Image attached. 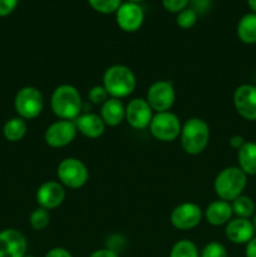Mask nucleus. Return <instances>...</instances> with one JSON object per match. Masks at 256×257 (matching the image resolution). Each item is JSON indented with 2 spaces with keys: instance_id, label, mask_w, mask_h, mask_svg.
Returning a JSON list of instances; mask_svg holds the SVG:
<instances>
[{
  "instance_id": "nucleus-1",
  "label": "nucleus",
  "mask_w": 256,
  "mask_h": 257,
  "mask_svg": "<svg viewBox=\"0 0 256 257\" xmlns=\"http://www.w3.org/2000/svg\"><path fill=\"white\" fill-rule=\"evenodd\" d=\"M82 98L75 87L70 84L59 85L50 97V107L53 113L60 119H77L82 110Z\"/></svg>"
},
{
  "instance_id": "nucleus-2",
  "label": "nucleus",
  "mask_w": 256,
  "mask_h": 257,
  "mask_svg": "<svg viewBox=\"0 0 256 257\" xmlns=\"http://www.w3.org/2000/svg\"><path fill=\"white\" fill-rule=\"evenodd\" d=\"M136 84L137 80L135 73L125 65H112L103 74V87L110 98L120 99L128 97L136 89Z\"/></svg>"
},
{
  "instance_id": "nucleus-3",
  "label": "nucleus",
  "mask_w": 256,
  "mask_h": 257,
  "mask_svg": "<svg viewBox=\"0 0 256 257\" xmlns=\"http://www.w3.org/2000/svg\"><path fill=\"white\" fill-rule=\"evenodd\" d=\"M247 185V176L238 167H226L216 176L213 190L218 198L232 202L235 198L242 195Z\"/></svg>"
},
{
  "instance_id": "nucleus-4",
  "label": "nucleus",
  "mask_w": 256,
  "mask_h": 257,
  "mask_svg": "<svg viewBox=\"0 0 256 257\" xmlns=\"http://www.w3.org/2000/svg\"><path fill=\"white\" fill-rule=\"evenodd\" d=\"M180 140L182 150L187 155H200L206 150L210 141V127L201 118H191L182 125Z\"/></svg>"
},
{
  "instance_id": "nucleus-5",
  "label": "nucleus",
  "mask_w": 256,
  "mask_h": 257,
  "mask_svg": "<svg viewBox=\"0 0 256 257\" xmlns=\"http://www.w3.org/2000/svg\"><path fill=\"white\" fill-rule=\"evenodd\" d=\"M14 108L18 117L23 119H34L44 108V98L42 92L32 85L22 88L14 98Z\"/></svg>"
},
{
  "instance_id": "nucleus-6",
  "label": "nucleus",
  "mask_w": 256,
  "mask_h": 257,
  "mask_svg": "<svg viewBox=\"0 0 256 257\" xmlns=\"http://www.w3.org/2000/svg\"><path fill=\"white\" fill-rule=\"evenodd\" d=\"M58 178L64 187L78 190L88 182L89 172L84 163L78 158H65L59 163L57 170Z\"/></svg>"
},
{
  "instance_id": "nucleus-7",
  "label": "nucleus",
  "mask_w": 256,
  "mask_h": 257,
  "mask_svg": "<svg viewBox=\"0 0 256 257\" xmlns=\"http://www.w3.org/2000/svg\"><path fill=\"white\" fill-rule=\"evenodd\" d=\"M181 130H182V125H181L180 118L170 110L155 114L150 123L151 135L161 142L176 141L180 137Z\"/></svg>"
},
{
  "instance_id": "nucleus-8",
  "label": "nucleus",
  "mask_w": 256,
  "mask_h": 257,
  "mask_svg": "<svg viewBox=\"0 0 256 257\" xmlns=\"http://www.w3.org/2000/svg\"><path fill=\"white\" fill-rule=\"evenodd\" d=\"M203 217L202 210L197 203L183 202L176 206L170 216L172 226L177 230L188 231L197 227Z\"/></svg>"
},
{
  "instance_id": "nucleus-9",
  "label": "nucleus",
  "mask_w": 256,
  "mask_h": 257,
  "mask_svg": "<svg viewBox=\"0 0 256 257\" xmlns=\"http://www.w3.org/2000/svg\"><path fill=\"white\" fill-rule=\"evenodd\" d=\"M176 99V92L172 83L158 80L150 87L147 92V102L157 113L167 112L172 108Z\"/></svg>"
},
{
  "instance_id": "nucleus-10",
  "label": "nucleus",
  "mask_w": 256,
  "mask_h": 257,
  "mask_svg": "<svg viewBox=\"0 0 256 257\" xmlns=\"http://www.w3.org/2000/svg\"><path fill=\"white\" fill-rule=\"evenodd\" d=\"M77 125L72 120L60 119L52 123L44 133V141L53 148H62L70 145L77 136Z\"/></svg>"
},
{
  "instance_id": "nucleus-11",
  "label": "nucleus",
  "mask_w": 256,
  "mask_h": 257,
  "mask_svg": "<svg viewBox=\"0 0 256 257\" xmlns=\"http://www.w3.org/2000/svg\"><path fill=\"white\" fill-rule=\"evenodd\" d=\"M28 242L25 236L15 228L0 231V257H24Z\"/></svg>"
},
{
  "instance_id": "nucleus-12",
  "label": "nucleus",
  "mask_w": 256,
  "mask_h": 257,
  "mask_svg": "<svg viewBox=\"0 0 256 257\" xmlns=\"http://www.w3.org/2000/svg\"><path fill=\"white\" fill-rule=\"evenodd\" d=\"M153 109L148 104L147 99L135 98L130 100L125 107V120L135 130H146L150 127L153 118Z\"/></svg>"
},
{
  "instance_id": "nucleus-13",
  "label": "nucleus",
  "mask_w": 256,
  "mask_h": 257,
  "mask_svg": "<svg viewBox=\"0 0 256 257\" xmlns=\"http://www.w3.org/2000/svg\"><path fill=\"white\" fill-rule=\"evenodd\" d=\"M233 105L238 115L246 120H256V87L242 84L233 93Z\"/></svg>"
},
{
  "instance_id": "nucleus-14",
  "label": "nucleus",
  "mask_w": 256,
  "mask_h": 257,
  "mask_svg": "<svg viewBox=\"0 0 256 257\" xmlns=\"http://www.w3.org/2000/svg\"><path fill=\"white\" fill-rule=\"evenodd\" d=\"M118 27L128 33L136 32L140 29L145 20V13L138 3H122L115 12Z\"/></svg>"
},
{
  "instance_id": "nucleus-15",
  "label": "nucleus",
  "mask_w": 256,
  "mask_h": 257,
  "mask_svg": "<svg viewBox=\"0 0 256 257\" xmlns=\"http://www.w3.org/2000/svg\"><path fill=\"white\" fill-rule=\"evenodd\" d=\"M37 202L39 207L45 210H54L59 207L65 198L64 186L55 181H48L40 185L37 191Z\"/></svg>"
},
{
  "instance_id": "nucleus-16",
  "label": "nucleus",
  "mask_w": 256,
  "mask_h": 257,
  "mask_svg": "<svg viewBox=\"0 0 256 257\" xmlns=\"http://www.w3.org/2000/svg\"><path fill=\"white\" fill-rule=\"evenodd\" d=\"M225 235L232 243L242 245V243H247L253 237L255 227L248 218H231L226 223Z\"/></svg>"
},
{
  "instance_id": "nucleus-17",
  "label": "nucleus",
  "mask_w": 256,
  "mask_h": 257,
  "mask_svg": "<svg viewBox=\"0 0 256 257\" xmlns=\"http://www.w3.org/2000/svg\"><path fill=\"white\" fill-rule=\"evenodd\" d=\"M74 123L77 125V130L84 137L92 138V140L99 138L105 131V123L103 122L100 115L94 114V113L80 114Z\"/></svg>"
},
{
  "instance_id": "nucleus-18",
  "label": "nucleus",
  "mask_w": 256,
  "mask_h": 257,
  "mask_svg": "<svg viewBox=\"0 0 256 257\" xmlns=\"http://www.w3.org/2000/svg\"><path fill=\"white\" fill-rule=\"evenodd\" d=\"M232 207L227 201L217 200L211 202L205 211V217L207 222L212 226L226 225L232 218Z\"/></svg>"
},
{
  "instance_id": "nucleus-19",
  "label": "nucleus",
  "mask_w": 256,
  "mask_h": 257,
  "mask_svg": "<svg viewBox=\"0 0 256 257\" xmlns=\"http://www.w3.org/2000/svg\"><path fill=\"white\" fill-rule=\"evenodd\" d=\"M100 118L105 125L115 127L125 119V107L122 100L117 98H108L100 108Z\"/></svg>"
},
{
  "instance_id": "nucleus-20",
  "label": "nucleus",
  "mask_w": 256,
  "mask_h": 257,
  "mask_svg": "<svg viewBox=\"0 0 256 257\" xmlns=\"http://www.w3.org/2000/svg\"><path fill=\"white\" fill-rule=\"evenodd\" d=\"M238 168L246 173V176L256 175V143L245 142V145L237 151Z\"/></svg>"
},
{
  "instance_id": "nucleus-21",
  "label": "nucleus",
  "mask_w": 256,
  "mask_h": 257,
  "mask_svg": "<svg viewBox=\"0 0 256 257\" xmlns=\"http://www.w3.org/2000/svg\"><path fill=\"white\" fill-rule=\"evenodd\" d=\"M237 37L245 44L256 43V13L245 14L237 24Z\"/></svg>"
},
{
  "instance_id": "nucleus-22",
  "label": "nucleus",
  "mask_w": 256,
  "mask_h": 257,
  "mask_svg": "<svg viewBox=\"0 0 256 257\" xmlns=\"http://www.w3.org/2000/svg\"><path fill=\"white\" fill-rule=\"evenodd\" d=\"M27 122L20 117L10 118L3 127V135L9 142H19L27 135Z\"/></svg>"
},
{
  "instance_id": "nucleus-23",
  "label": "nucleus",
  "mask_w": 256,
  "mask_h": 257,
  "mask_svg": "<svg viewBox=\"0 0 256 257\" xmlns=\"http://www.w3.org/2000/svg\"><path fill=\"white\" fill-rule=\"evenodd\" d=\"M231 207H232V212L233 215H236V217L250 218L256 212L253 201L245 195H241L235 198L231 203Z\"/></svg>"
},
{
  "instance_id": "nucleus-24",
  "label": "nucleus",
  "mask_w": 256,
  "mask_h": 257,
  "mask_svg": "<svg viewBox=\"0 0 256 257\" xmlns=\"http://www.w3.org/2000/svg\"><path fill=\"white\" fill-rule=\"evenodd\" d=\"M170 257H200L198 248L192 241L181 240L172 246Z\"/></svg>"
},
{
  "instance_id": "nucleus-25",
  "label": "nucleus",
  "mask_w": 256,
  "mask_h": 257,
  "mask_svg": "<svg viewBox=\"0 0 256 257\" xmlns=\"http://www.w3.org/2000/svg\"><path fill=\"white\" fill-rule=\"evenodd\" d=\"M30 226L34 228L35 231H42L45 227H48L50 222V213L49 211L45 210V208L38 207L30 213L29 217Z\"/></svg>"
},
{
  "instance_id": "nucleus-26",
  "label": "nucleus",
  "mask_w": 256,
  "mask_h": 257,
  "mask_svg": "<svg viewBox=\"0 0 256 257\" xmlns=\"http://www.w3.org/2000/svg\"><path fill=\"white\" fill-rule=\"evenodd\" d=\"M197 22V13L192 9V8H185L177 13V18H176V23L182 29H190Z\"/></svg>"
},
{
  "instance_id": "nucleus-27",
  "label": "nucleus",
  "mask_w": 256,
  "mask_h": 257,
  "mask_svg": "<svg viewBox=\"0 0 256 257\" xmlns=\"http://www.w3.org/2000/svg\"><path fill=\"white\" fill-rule=\"evenodd\" d=\"M88 3L97 12L109 14V13L117 12L118 8L122 4V0H88Z\"/></svg>"
},
{
  "instance_id": "nucleus-28",
  "label": "nucleus",
  "mask_w": 256,
  "mask_h": 257,
  "mask_svg": "<svg viewBox=\"0 0 256 257\" xmlns=\"http://www.w3.org/2000/svg\"><path fill=\"white\" fill-rule=\"evenodd\" d=\"M200 257H227V251L222 243L213 241L203 247Z\"/></svg>"
},
{
  "instance_id": "nucleus-29",
  "label": "nucleus",
  "mask_w": 256,
  "mask_h": 257,
  "mask_svg": "<svg viewBox=\"0 0 256 257\" xmlns=\"http://www.w3.org/2000/svg\"><path fill=\"white\" fill-rule=\"evenodd\" d=\"M88 98L93 104H103L108 99V93L103 85H94L88 93Z\"/></svg>"
},
{
  "instance_id": "nucleus-30",
  "label": "nucleus",
  "mask_w": 256,
  "mask_h": 257,
  "mask_svg": "<svg viewBox=\"0 0 256 257\" xmlns=\"http://www.w3.org/2000/svg\"><path fill=\"white\" fill-rule=\"evenodd\" d=\"M188 3L190 0H162L163 7L171 13H180L187 7Z\"/></svg>"
},
{
  "instance_id": "nucleus-31",
  "label": "nucleus",
  "mask_w": 256,
  "mask_h": 257,
  "mask_svg": "<svg viewBox=\"0 0 256 257\" xmlns=\"http://www.w3.org/2000/svg\"><path fill=\"white\" fill-rule=\"evenodd\" d=\"M18 0H0V17H8L15 10Z\"/></svg>"
},
{
  "instance_id": "nucleus-32",
  "label": "nucleus",
  "mask_w": 256,
  "mask_h": 257,
  "mask_svg": "<svg viewBox=\"0 0 256 257\" xmlns=\"http://www.w3.org/2000/svg\"><path fill=\"white\" fill-rule=\"evenodd\" d=\"M44 257H73L72 253L63 247H54L47 252Z\"/></svg>"
},
{
  "instance_id": "nucleus-33",
  "label": "nucleus",
  "mask_w": 256,
  "mask_h": 257,
  "mask_svg": "<svg viewBox=\"0 0 256 257\" xmlns=\"http://www.w3.org/2000/svg\"><path fill=\"white\" fill-rule=\"evenodd\" d=\"M190 2L196 13H203L210 7V0H190Z\"/></svg>"
},
{
  "instance_id": "nucleus-34",
  "label": "nucleus",
  "mask_w": 256,
  "mask_h": 257,
  "mask_svg": "<svg viewBox=\"0 0 256 257\" xmlns=\"http://www.w3.org/2000/svg\"><path fill=\"white\" fill-rule=\"evenodd\" d=\"M89 257H118V253L110 248H100L90 253Z\"/></svg>"
},
{
  "instance_id": "nucleus-35",
  "label": "nucleus",
  "mask_w": 256,
  "mask_h": 257,
  "mask_svg": "<svg viewBox=\"0 0 256 257\" xmlns=\"http://www.w3.org/2000/svg\"><path fill=\"white\" fill-rule=\"evenodd\" d=\"M245 256L246 257H256V236H253L247 243H246L245 248Z\"/></svg>"
},
{
  "instance_id": "nucleus-36",
  "label": "nucleus",
  "mask_w": 256,
  "mask_h": 257,
  "mask_svg": "<svg viewBox=\"0 0 256 257\" xmlns=\"http://www.w3.org/2000/svg\"><path fill=\"white\" fill-rule=\"evenodd\" d=\"M243 145H245V138H243L242 136L236 135V136H232V137H231L230 146L233 148V150L238 151Z\"/></svg>"
},
{
  "instance_id": "nucleus-37",
  "label": "nucleus",
  "mask_w": 256,
  "mask_h": 257,
  "mask_svg": "<svg viewBox=\"0 0 256 257\" xmlns=\"http://www.w3.org/2000/svg\"><path fill=\"white\" fill-rule=\"evenodd\" d=\"M247 4L250 9L252 10V13H256V0H247Z\"/></svg>"
},
{
  "instance_id": "nucleus-38",
  "label": "nucleus",
  "mask_w": 256,
  "mask_h": 257,
  "mask_svg": "<svg viewBox=\"0 0 256 257\" xmlns=\"http://www.w3.org/2000/svg\"><path fill=\"white\" fill-rule=\"evenodd\" d=\"M252 223H253V227H255V232H256V212H255V215H253V221H252Z\"/></svg>"
},
{
  "instance_id": "nucleus-39",
  "label": "nucleus",
  "mask_w": 256,
  "mask_h": 257,
  "mask_svg": "<svg viewBox=\"0 0 256 257\" xmlns=\"http://www.w3.org/2000/svg\"><path fill=\"white\" fill-rule=\"evenodd\" d=\"M128 2H132V3H140V2H142V0H128Z\"/></svg>"
},
{
  "instance_id": "nucleus-40",
  "label": "nucleus",
  "mask_w": 256,
  "mask_h": 257,
  "mask_svg": "<svg viewBox=\"0 0 256 257\" xmlns=\"http://www.w3.org/2000/svg\"><path fill=\"white\" fill-rule=\"evenodd\" d=\"M24 257H35V256H33V255H25Z\"/></svg>"
}]
</instances>
